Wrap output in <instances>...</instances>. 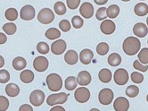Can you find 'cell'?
I'll list each match as a JSON object with an SVG mask.
<instances>
[{
	"label": "cell",
	"mask_w": 148,
	"mask_h": 111,
	"mask_svg": "<svg viewBox=\"0 0 148 111\" xmlns=\"http://www.w3.org/2000/svg\"><path fill=\"white\" fill-rule=\"evenodd\" d=\"M59 27L61 29V31H62L63 32H67L71 30V24L68 20H62L59 23Z\"/></svg>",
	"instance_id": "39"
},
{
	"label": "cell",
	"mask_w": 148,
	"mask_h": 111,
	"mask_svg": "<svg viewBox=\"0 0 148 111\" xmlns=\"http://www.w3.org/2000/svg\"><path fill=\"white\" fill-rule=\"evenodd\" d=\"M113 108L115 111H128L130 108V101L124 97H119L114 101Z\"/></svg>",
	"instance_id": "12"
},
{
	"label": "cell",
	"mask_w": 148,
	"mask_h": 111,
	"mask_svg": "<svg viewBox=\"0 0 148 111\" xmlns=\"http://www.w3.org/2000/svg\"><path fill=\"white\" fill-rule=\"evenodd\" d=\"M45 36L50 40H57L60 38L61 36V32L58 29L56 28H50L48 29L46 33H45Z\"/></svg>",
	"instance_id": "24"
},
{
	"label": "cell",
	"mask_w": 148,
	"mask_h": 111,
	"mask_svg": "<svg viewBox=\"0 0 148 111\" xmlns=\"http://www.w3.org/2000/svg\"><path fill=\"white\" fill-rule=\"evenodd\" d=\"M37 50L38 51V53L42 54V55H46L49 52L50 49H49V46L48 44L46 43V42H38V45H37Z\"/></svg>",
	"instance_id": "34"
},
{
	"label": "cell",
	"mask_w": 148,
	"mask_h": 111,
	"mask_svg": "<svg viewBox=\"0 0 148 111\" xmlns=\"http://www.w3.org/2000/svg\"><path fill=\"white\" fill-rule=\"evenodd\" d=\"M48 60L43 56L37 57L33 61V67L37 72H44L48 67Z\"/></svg>",
	"instance_id": "9"
},
{
	"label": "cell",
	"mask_w": 148,
	"mask_h": 111,
	"mask_svg": "<svg viewBox=\"0 0 148 111\" xmlns=\"http://www.w3.org/2000/svg\"><path fill=\"white\" fill-rule=\"evenodd\" d=\"M5 93L9 97H16L20 93V88L17 84L15 83H9L5 87Z\"/></svg>",
	"instance_id": "21"
},
{
	"label": "cell",
	"mask_w": 148,
	"mask_h": 111,
	"mask_svg": "<svg viewBox=\"0 0 148 111\" xmlns=\"http://www.w3.org/2000/svg\"><path fill=\"white\" fill-rule=\"evenodd\" d=\"M89 111H100L99 109H97V108H91Z\"/></svg>",
	"instance_id": "48"
},
{
	"label": "cell",
	"mask_w": 148,
	"mask_h": 111,
	"mask_svg": "<svg viewBox=\"0 0 148 111\" xmlns=\"http://www.w3.org/2000/svg\"><path fill=\"white\" fill-rule=\"evenodd\" d=\"M133 66L136 70H138L141 72H146L148 70V65L141 64L138 60H135L133 63Z\"/></svg>",
	"instance_id": "40"
},
{
	"label": "cell",
	"mask_w": 148,
	"mask_h": 111,
	"mask_svg": "<svg viewBox=\"0 0 148 111\" xmlns=\"http://www.w3.org/2000/svg\"><path fill=\"white\" fill-rule=\"evenodd\" d=\"M147 43H148V40H147Z\"/></svg>",
	"instance_id": "52"
},
{
	"label": "cell",
	"mask_w": 148,
	"mask_h": 111,
	"mask_svg": "<svg viewBox=\"0 0 148 111\" xmlns=\"http://www.w3.org/2000/svg\"><path fill=\"white\" fill-rule=\"evenodd\" d=\"M141 49V42L136 37L126 38L122 44V49L128 56H135Z\"/></svg>",
	"instance_id": "1"
},
{
	"label": "cell",
	"mask_w": 148,
	"mask_h": 111,
	"mask_svg": "<svg viewBox=\"0 0 148 111\" xmlns=\"http://www.w3.org/2000/svg\"><path fill=\"white\" fill-rule=\"evenodd\" d=\"M2 28H3V31L5 32V34H8V35H14L17 31V27L14 23H7L4 24Z\"/></svg>",
	"instance_id": "29"
},
{
	"label": "cell",
	"mask_w": 148,
	"mask_h": 111,
	"mask_svg": "<svg viewBox=\"0 0 148 111\" xmlns=\"http://www.w3.org/2000/svg\"><path fill=\"white\" fill-rule=\"evenodd\" d=\"M92 81L91 74L88 71H81L79 73L77 77V83L80 86H87Z\"/></svg>",
	"instance_id": "16"
},
{
	"label": "cell",
	"mask_w": 148,
	"mask_h": 111,
	"mask_svg": "<svg viewBox=\"0 0 148 111\" xmlns=\"http://www.w3.org/2000/svg\"><path fill=\"white\" fill-rule=\"evenodd\" d=\"M116 25L112 20H103L100 25L101 31L105 35H111L115 31Z\"/></svg>",
	"instance_id": "13"
},
{
	"label": "cell",
	"mask_w": 148,
	"mask_h": 111,
	"mask_svg": "<svg viewBox=\"0 0 148 111\" xmlns=\"http://www.w3.org/2000/svg\"><path fill=\"white\" fill-rule=\"evenodd\" d=\"M66 3H67L68 8L74 10V9H77L79 6L80 5V0H66Z\"/></svg>",
	"instance_id": "42"
},
{
	"label": "cell",
	"mask_w": 148,
	"mask_h": 111,
	"mask_svg": "<svg viewBox=\"0 0 148 111\" xmlns=\"http://www.w3.org/2000/svg\"><path fill=\"white\" fill-rule=\"evenodd\" d=\"M10 80V74L6 70H0V83H6Z\"/></svg>",
	"instance_id": "41"
},
{
	"label": "cell",
	"mask_w": 148,
	"mask_h": 111,
	"mask_svg": "<svg viewBox=\"0 0 148 111\" xmlns=\"http://www.w3.org/2000/svg\"><path fill=\"white\" fill-rule=\"evenodd\" d=\"M109 52V45L106 42H101L97 47V53L100 56H104Z\"/></svg>",
	"instance_id": "32"
},
{
	"label": "cell",
	"mask_w": 148,
	"mask_h": 111,
	"mask_svg": "<svg viewBox=\"0 0 148 111\" xmlns=\"http://www.w3.org/2000/svg\"><path fill=\"white\" fill-rule=\"evenodd\" d=\"M146 101H147V102H148V94H147V96H146Z\"/></svg>",
	"instance_id": "51"
},
{
	"label": "cell",
	"mask_w": 148,
	"mask_h": 111,
	"mask_svg": "<svg viewBox=\"0 0 148 111\" xmlns=\"http://www.w3.org/2000/svg\"><path fill=\"white\" fill-rule=\"evenodd\" d=\"M134 34L138 38H145L148 33V27L143 23H137L133 27Z\"/></svg>",
	"instance_id": "15"
},
{
	"label": "cell",
	"mask_w": 148,
	"mask_h": 111,
	"mask_svg": "<svg viewBox=\"0 0 148 111\" xmlns=\"http://www.w3.org/2000/svg\"><path fill=\"white\" fill-rule=\"evenodd\" d=\"M106 10L107 8L106 7H100L97 11V13H96V17L97 20L99 21H103V20H105L107 17V14H106Z\"/></svg>",
	"instance_id": "37"
},
{
	"label": "cell",
	"mask_w": 148,
	"mask_h": 111,
	"mask_svg": "<svg viewBox=\"0 0 148 111\" xmlns=\"http://www.w3.org/2000/svg\"><path fill=\"white\" fill-rule=\"evenodd\" d=\"M94 1L98 6H103L108 2V0H94Z\"/></svg>",
	"instance_id": "46"
},
{
	"label": "cell",
	"mask_w": 148,
	"mask_h": 111,
	"mask_svg": "<svg viewBox=\"0 0 148 111\" xmlns=\"http://www.w3.org/2000/svg\"><path fill=\"white\" fill-rule=\"evenodd\" d=\"M47 85L51 92H59L62 87V80L57 74H50L47 76Z\"/></svg>",
	"instance_id": "2"
},
{
	"label": "cell",
	"mask_w": 148,
	"mask_h": 111,
	"mask_svg": "<svg viewBox=\"0 0 148 111\" xmlns=\"http://www.w3.org/2000/svg\"><path fill=\"white\" fill-rule=\"evenodd\" d=\"M19 111H33V108L30 105H28V104H23L19 108Z\"/></svg>",
	"instance_id": "43"
},
{
	"label": "cell",
	"mask_w": 148,
	"mask_h": 111,
	"mask_svg": "<svg viewBox=\"0 0 148 111\" xmlns=\"http://www.w3.org/2000/svg\"><path fill=\"white\" fill-rule=\"evenodd\" d=\"M34 74L31 70H23V72L20 74L21 81L24 83H30L34 80Z\"/></svg>",
	"instance_id": "20"
},
{
	"label": "cell",
	"mask_w": 148,
	"mask_h": 111,
	"mask_svg": "<svg viewBox=\"0 0 148 111\" xmlns=\"http://www.w3.org/2000/svg\"><path fill=\"white\" fill-rule=\"evenodd\" d=\"M146 24H147V27H148V17H147V19H146Z\"/></svg>",
	"instance_id": "50"
},
{
	"label": "cell",
	"mask_w": 148,
	"mask_h": 111,
	"mask_svg": "<svg viewBox=\"0 0 148 111\" xmlns=\"http://www.w3.org/2000/svg\"><path fill=\"white\" fill-rule=\"evenodd\" d=\"M26 65H27V62L22 57H17L13 60V67L17 71L23 70L26 67Z\"/></svg>",
	"instance_id": "22"
},
{
	"label": "cell",
	"mask_w": 148,
	"mask_h": 111,
	"mask_svg": "<svg viewBox=\"0 0 148 111\" xmlns=\"http://www.w3.org/2000/svg\"><path fill=\"white\" fill-rule=\"evenodd\" d=\"M50 111H66V110H65L64 108L62 107V106H56V105L50 109Z\"/></svg>",
	"instance_id": "45"
},
{
	"label": "cell",
	"mask_w": 148,
	"mask_h": 111,
	"mask_svg": "<svg viewBox=\"0 0 148 111\" xmlns=\"http://www.w3.org/2000/svg\"><path fill=\"white\" fill-rule=\"evenodd\" d=\"M9 108V101L4 96H0V111H6Z\"/></svg>",
	"instance_id": "38"
},
{
	"label": "cell",
	"mask_w": 148,
	"mask_h": 111,
	"mask_svg": "<svg viewBox=\"0 0 148 111\" xmlns=\"http://www.w3.org/2000/svg\"><path fill=\"white\" fill-rule=\"evenodd\" d=\"M135 14L138 16H145L148 14V6L145 3H138L135 6Z\"/></svg>",
	"instance_id": "23"
},
{
	"label": "cell",
	"mask_w": 148,
	"mask_h": 111,
	"mask_svg": "<svg viewBox=\"0 0 148 111\" xmlns=\"http://www.w3.org/2000/svg\"><path fill=\"white\" fill-rule=\"evenodd\" d=\"M67 49V43L63 40H57L54 41L51 45V51L56 56L62 55Z\"/></svg>",
	"instance_id": "10"
},
{
	"label": "cell",
	"mask_w": 148,
	"mask_h": 111,
	"mask_svg": "<svg viewBox=\"0 0 148 111\" xmlns=\"http://www.w3.org/2000/svg\"><path fill=\"white\" fill-rule=\"evenodd\" d=\"M139 89L136 85H130L126 89V95L130 98H135L138 95Z\"/></svg>",
	"instance_id": "30"
},
{
	"label": "cell",
	"mask_w": 148,
	"mask_h": 111,
	"mask_svg": "<svg viewBox=\"0 0 148 111\" xmlns=\"http://www.w3.org/2000/svg\"><path fill=\"white\" fill-rule=\"evenodd\" d=\"M138 61L143 65H148V49L144 48L138 52Z\"/></svg>",
	"instance_id": "31"
},
{
	"label": "cell",
	"mask_w": 148,
	"mask_h": 111,
	"mask_svg": "<svg viewBox=\"0 0 148 111\" xmlns=\"http://www.w3.org/2000/svg\"><path fill=\"white\" fill-rule=\"evenodd\" d=\"M54 19H55V15L51 9L43 8L39 11L38 15V20L39 23L43 24H49L54 21Z\"/></svg>",
	"instance_id": "4"
},
{
	"label": "cell",
	"mask_w": 148,
	"mask_h": 111,
	"mask_svg": "<svg viewBox=\"0 0 148 111\" xmlns=\"http://www.w3.org/2000/svg\"><path fill=\"white\" fill-rule=\"evenodd\" d=\"M5 65V59L2 56H0V68H2Z\"/></svg>",
	"instance_id": "47"
},
{
	"label": "cell",
	"mask_w": 148,
	"mask_h": 111,
	"mask_svg": "<svg viewBox=\"0 0 148 111\" xmlns=\"http://www.w3.org/2000/svg\"><path fill=\"white\" fill-rule=\"evenodd\" d=\"M121 1H123V2H129V1H130V0H121Z\"/></svg>",
	"instance_id": "49"
},
{
	"label": "cell",
	"mask_w": 148,
	"mask_h": 111,
	"mask_svg": "<svg viewBox=\"0 0 148 111\" xmlns=\"http://www.w3.org/2000/svg\"><path fill=\"white\" fill-rule=\"evenodd\" d=\"M78 83H77V79L74 76H69L65 80V88L67 91H73L74 89L77 88Z\"/></svg>",
	"instance_id": "27"
},
{
	"label": "cell",
	"mask_w": 148,
	"mask_h": 111,
	"mask_svg": "<svg viewBox=\"0 0 148 111\" xmlns=\"http://www.w3.org/2000/svg\"><path fill=\"white\" fill-rule=\"evenodd\" d=\"M68 99V95L65 92H60L51 94L47 99V103L48 106H56L64 104Z\"/></svg>",
	"instance_id": "3"
},
{
	"label": "cell",
	"mask_w": 148,
	"mask_h": 111,
	"mask_svg": "<svg viewBox=\"0 0 148 111\" xmlns=\"http://www.w3.org/2000/svg\"><path fill=\"white\" fill-rule=\"evenodd\" d=\"M7 40V38H6V35L4 34V33L0 32V45H2V44H5Z\"/></svg>",
	"instance_id": "44"
},
{
	"label": "cell",
	"mask_w": 148,
	"mask_h": 111,
	"mask_svg": "<svg viewBox=\"0 0 148 111\" xmlns=\"http://www.w3.org/2000/svg\"><path fill=\"white\" fill-rule=\"evenodd\" d=\"M113 92L111 89L109 88H104L103 90L100 91L99 94H98V99H99V102L103 105V106H107L110 105L112 102V99H113Z\"/></svg>",
	"instance_id": "5"
},
{
	"label": "cell",
	"mask_w": 148,
	"mask_h": 111,
	"mask_svg": "<svg viewBox=\"0 0 148 111\" xmlns=\"http://www.w3.org/2000/svg\"><path fill=\"white\" fill-rule=\"evenodd\" d=\"M130 77H131V81L136 84H139L144 81V75L138 72H133Z\"/></svg>",
	"instance_id": "36"
},
{
	"label": "cell",
	"mask_w": 148,
	"mask_h": 111,
	"mask_svg": "<svg viewBox=\"0 0 148 111\" xmlns=\"http://www.w3.org/2000/svg\"><path fill=\"white\" fill-rule=\"evenodd\" d=\"M5 18L10 21V22H13V21H15L17 20L18 18V12L15 8H9L5 11Z\"/></svg>",
	"instance_id": "28"
},
{
	"label": "cell",
	"mask_w": 148,
	"mask_h": 111,
	"mask_svg": "<svg viewBox=\"0 0 148 111\" xmlns=\"http://www.w3.org/2000/svg\"><path fill=\"white\" fill-rule=\"evenodd\" d=\"M29 101L32 106L39 107L45 101V93L40 90H35L29 95Z\"/></svg>",
	"instance_id": "7"
},
{
	"label": "cell",
	"mask_w": 148,
	"mask_h": 111,
	"mask_svg": "<svg viewBox=\"0 0 148 111\" xmlns=\"http://www.w3.org/2000/svg\"><path fill=\"white\" fill-rule=\"evenodd\" d=\"M98 77L99 80L103 83H108L111 82L112 75V72L111 70L107 69V68H103L102 70H100L99 74H98Z\"/></svg>",
	"instance_id": "19"
},
{
	"label": "cell",
	"mask_w": 148,
	"mask_h": 111,
	"mask_svg": "<svg viewBox=\"0 0 148 111\" xmlns=\"http://www.w3.org/2000/svg\"><path fill=\"white\" fill-rule=\"evenodd\" d=\"M94 58V53L91 49H85L79 54V60L84 65H89Z\"/></svg>",
	"instance_id": "17"
},
{
	"label": "cell",
	"mask_w": 148,
	"mask_h": 111,
	"mask_svg": "<svg viewBox=\"0 0 148 111\" xmlns=\"http://www.w3.org/2000/svg\"><path fill=\"white\" fill-rule=\"evenodd\" d=\"M64 60L68 65H75L78 62L79 55L75 50H72V49L68 50L66 52V54L64 55Z\"/></svg>",
	"instance_id": "18"
},
{
	"label": "cell",
	"mask_w": 148,
	"mask_h": 111,
	"mask_svg": "<svg viewBox=\"0 0 148 111\" xmlns=\"http://www.w3.org/2000/svg\"><path fill=\"white\" fill-rule=\"evenodd\" d=\"M121 63V57L117 53H112L108 57V64L112 66H118Z\"/></svg>",
	"instance_id": "26"
},
{
	"label": "cell",
	"mask_w": 148,
	"mask_h": 111,
	"mask_svg": "<svg viewBox=\"0 0 148 111\" xmlns=\"http://www.w3.org/2000/svg\"><path fill=\"white\" fill-rule=\"evenodd\" d=\"M74 98L79 103H86L90 99V92L86 87L78 88L76 92H74Z\"/></svg>",
	"instance_id": "6"
},
{
	"label": "cell",
	"mask_w": 148,
	"mask_h": 111,
	"mask_svg": "<svg viewBox=\"0 0 148 111\" xmlns=\"http://www.w3.org/2000/svg\"><path fill=\"white\" fill-rule=\"evenodd\" d=\"M20 15H21V18L24 21L32 20L35 17V8L30 5L24 6L21 9Z\"/></svg>",
	"instance_id": "11"
},
{
	"label": "cell",
	"mask_w": 148,
	"mask_h": 111,
	"mask_svg": "<svg viewBox=\"0 0 148 111\" xmlns=\"http://www.w3.org/2000/svg\"><path fill=\"white\" fill-rule=\"evenodd\" d=\"M106 14L107 17H109L110 19H114L120 14V7L117 5H112L107 8Z\"/></svg>",
	"instance_id": "25"
},
{
	"label": "cell",
	"mask_w": 148,
	"mask_h": 111,
	"mask_svg": "<svg viewBox=\"0 0 148 111\" xmlns=\"http://www.w3.org/2000/svg\"><path fill=\"white\" fill-rule=\"evenodd\" d=\"M54 10H55V13H56L57 15H63L66 13V6L61 1L56 2L54 6Z\"/></svg>",
	"instance_id": "33"
},
{
	"label": "cell",
	"mask_w": 148,
	"mask_h": 111,
	"mask_svg": "<svg viewBox=\"0 0 148 111\" xmlns=\"http://www.w3.org/2000/svg\"><path fill=\"white\" fill-rule=\"evenodd\" d=\"M71 24L75 29H79L84 24V20L80 16L75 15V16H73L71 19Z\"/></svg>",
	"instance_id": "35"
},
{
	"label": "cell",
	"mask_w": 148,
	"mask_h": 111,
	"mask_svg": "<svg viewBox=\"0 0 148 111\" xmlns=\"http://www.w3.org/2000/svg\"><path fill=\"white\" fill-rule=\"evenodd\" d=\"M79 14L85 19L91 18L94 15V6L88 2L83 3L79 8Z\"/></svg>",
	"instance_id": "14"
},
{
	"label": "cell",
	"mask_w": 148,
	"mask_h": 111,
	"mask_svg": "<svg viewBox=\"0 0 148 111\" xmlns=\"http://www.w3.org/2000/svg\"><path fill=\"white\" fill-rule=\"evenodd\" d=\"M113 78H114V82L116 84L124 85L128 83V81L130 79V76H129V74L127 72V70H125L123 68H120L115 71Z\"/></svg>",
	"instance_id": "8"
}]
</instances>
